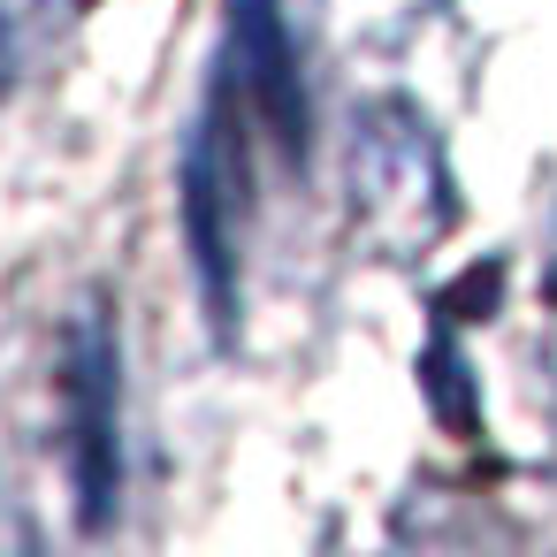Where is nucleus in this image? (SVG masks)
Returning <instances> with one entry per match:
<instances>
[{
    "label": "nucleus",
    "instance_id": "nucleus-3",
    "mask_svg": "<svg viewBox=\"0 0 557 557\" xmlns=\"http://www.w3.org/2000/svg\"><path fill=\"white\" fill-rule=\"evenodd\" d=\"M62 435H70L77 519L108 527L123 496V344L100 298H85L62 329Z\"/></svg>",
    "mask_w": 557,
    "mask_h": 557
},
{
    "label": "nucleus",
    "instance_id": "nucleus-6",
    "mask_svg": "<svg viewBox=\"0 0 557 557\" xmlns=\"http://www.w3.org/2000/svg\"><path fill=\"white\" fill-rule=\"evenodd\" d=\"M9 77H16V24L0 9V92H9Z\"/></svg>",
    "mask_w": 557,
    "mask_h": 557
},
{
    "label": "nucleus",
    "instance_id": "nucleus-5",
    "mask_svg": "<svg viewBox=\"0 0 557 557\" xmlns=\"http://www.w3.org/2000/svg\"><path fill=\"white\" fill-rule=\"evenodd\" d=\"M420 367H428V405L466 435V428H473V389H466V359H458V344H450V336H443V344H428V359H420Z\"/></svg>",
    "mask_w": 557,
    "mask_h": 557
},
{
    "label": "nucleus",
    "instance_id": "nucleus-1",
    "mask_svg": "<svg viewBox=\"0 0 557 557\" xmlns=\"http://www.w3.org/2000/svg\"><path fill=\"white\" fill-rule=\"evenodd\" d=\"M458 222L443 138L412 100H374L351 131V230L382 260H420Z\"/></svg>",
    "mask_w": 557,
    "mask_h": 557
},
{
    "label": "nucleus",
    "instance_id": "nucleus-2",
    "mask_svg": "<svg viewBox=\"0 0 557 557\" xmlns=\"http://www.w3.org/2000/svg\"><path fill=\"white\" fill-rule=\"evenodd\" d=\"M176 214H184V252L199 275L207 329L230 344L237 329V237H245V138L230 131V85L199 108L184 161H176Z\"/></svg>",
    "mask_w": 557,
    "mask_h": 557
},
{
    "label": "nucleus",
    "instance_id": "nucleus-4",
    "mask_svg": "<svg viewBox=\"0 0 557 557\" xmlns=\"http://www.w3.org/2000/svg\"><path fill=\"white\" fill-rule=\"evenodd\" d=\"M230 70L252 100V115L268 123V138L306 161L313 146V108H306V77H298V47L283 24V0H230Z\"/></svg>",
    "mask_w": 557,
    "mask_h": 557
}]
</instances>
